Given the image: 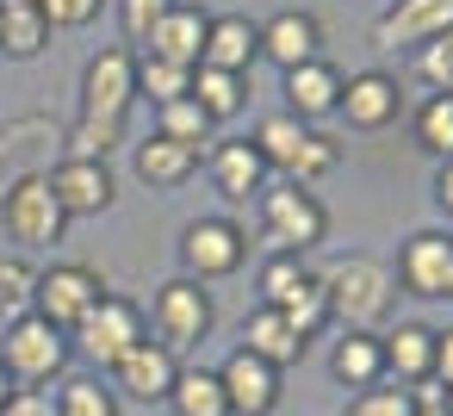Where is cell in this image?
Instances as JSON below:
<instances>
[{"mask_svg": "<svg viewBox=\"0 0 453 416\" xmlns=\"http://www.w3.org/2000/svg\"><path fill=\"white\" fill-rule=\"evenodd\" d=\"M317 286H323L329 323H342V329H379V323L391 317V292H397L391 267L372 261V255H342V261H329V267L317 273Z\"/></svg>", "mask_w": 453, "mask_h": 416, "instance_id": "1", "label": "cell"}, {"mask_svg": "<svg viewBox=\"0 0 453 416\" xmlns=\"http://www.w3.org/2000/svg\"><path fill=\"white\" fill-rule=\"evenodd\" d=\"M255 150L267 156V168H273L280 181H298V187H317L323 174L342 168V143L323 137L317 125H298L292 112L261 119V125H255Z\"/></svg>", "mask_w": 453, "mask_h": 416, "instance_id": "2", "label": "cell"}, {"mask_svg": "<svg viewBox=\"0 0 453 416\" xmlns=\"http://www.w3.org/2000/svg\"><path fill=\"white\" fill-rule=\"evenodd\" d=\"M255 218H261V236L273 255H311L323 236H329V212L311 187L298 181H267L255 193Z\"/></svg>", "mask_w": 453, "mask_h": 416, "instance_id": "3", "label": "cell"}, {"mask_svg": "<svg viewBox=\"0 0 453 416\" xmlns=\"http://www.w3.org/2000/svg\"><path fill=\"white\" fill-rule=\"evenodd\" d=\"M69 360H75V342L57 323H44L38 311H19V317H7V329H0V366H7L13 385L44 391L50 379L69 373Z\"/></svg>", "mask_w": 453, "mask_h": 416, "instance_id": "4", "label": "cell"}, {"mask_svg": "<svg viewBox=\"0 0 453 416\" xmlns=\"http://www.w3.org/2000/svg\"><path fill=\"white\" fill-rule=\"evenodd\" d=\"M143 323H150V342H162V348L187 354V348H199V342L211 335L218 311H211V292H205L199 280L174 273V280H162V286H156V298H150Z\"/></svg>", "mask_w": 453, "mask_h": 416, "instance_id": "5", "label": "cell"}, {"mask_svg": "<svg viewBox=\"0 0 453 416\" xmlns=\"http://www.w3.org/2000/svg\"><path fill=\"white\" fill-rule=\"evenodd\" d=\"M242 261H249V230H242L236 218L211 212V218H193V224L180 230V273H187V280L211 286V280H230Z\"/></svg>", "mask_w": 453, "mask_h": 416, "instance_id": "6", "label": "cell"}, {"mask_svg": "<svg viewBox=\"0 0 453 416\" xmlns=\"http://www.w3.org/2000/svg\"><path fill=\"white\" fill-rule=\"evenodd\" d=\"M100 298H106L100 267H88V261H50V267H38L32 311H38L44 323H57L63 335H75V323H81V317H88Z\"/></svg>", "mask_w": 453, "mask_h": 416, "instance_id": "7", "label": "cell"}, {"mask_svg": "<svg viewBox=\"0 0 453 416\" xmlns=\"http://www.w3.org/2000/svg\"><path fill=\"white\" fill-rule=\"evenodd\" d=\"M143 335H150L143 304H131V298L106 292V298H100V304H94V311L75 323V335H69V342H75V348H81V354H88L100 373H112V366H119V360H125V354H131Z\"/></svg>", "mask_w": 453, "mask_h": 416, "instance_id": "8", "label": "cell"}, {"mask_svg": "<svg viewBox=\"0 0 453 416\" xmlns=\"http://www.w3.org/2000/svg\"><path fill=\"white\" fill-rule=\"evenodd\" d=\"M0 224H7V236L19 249H50L69 230V212L57 205V193H50L44 174H19L7 193H0Z\"/></svg>", "mask_w": 453, "mask_h": 416, "instance_id": "9", "label": "cell"}, {"mask_svg": "<svg viewBox=\"0 0 453 416\" xmlns=\"http://www.w3.org/2000/svg\"><path fill=\"white\" fill-rule=\"evenodd\" d=\"M131 106H137V57L125 44L88 57V69H81V112L75 119H112V125H125Z\"/></svg>", "mask_w": 453, "mask_h": 416, "instance_id": "10", "label": "cell"}, {"mask_svg": "<svg viewBox=\"0 0 453 416\" xmlns=\"http://www.w3.org/2000/svg\"><path fill=\"white\" fill-rule=\"evenodd\" d=\"M174 379H180V354L162 348V342H150V335H143V342L106 373V385H112L119 404H168Z\"/></svg>", "mask_w": 453, "mask_h": 416, "instance_id": "11", "label": "cell"}, {"mask_svg": "<svg viewBox=\"0 0 453 416\" xmlns=\"http://www.w3.org/2000/svg\"><path fill=\"white\" fill-rule=\"evenodd\" d=\"M410 298H453V236L447 230H416L397 249V273H391Z\"/></svg>", "mask_w": 453, "mask_h": 416, "instance_id": "12", "label": "cell"}, {"mask_svg": "<svg viewBox=\"0 0 453 416\" xmlns=\"http://www.w3.org/2000/svg\"><path fill=\"white\" fill-rule=\"evenodd\" d=\"M44 181H50V193H57V205H63L69 218H100V212H112V199H119V181H112L106 162L63 156L57 168H44Z\"/></svg>", "mask_w": 453, "mask_h": 416, "instance_id": "13", "label": "cell"}, {"mask_svg": "<svg viewBox=\"0 0 453 416\" xmlns=\"http://www.w3.org/2000/svg\"><path fill=\"white\" fill-rule=\"evenodd\" d=\"M286 373L280 366H267V360H255L249 348H230V360L218 366V385H224V397H230V416H273L280 410V385Z\"/></svg>", "mask_w": 453, "mask_h": 416, "instance_id": "14", "label": "cell"}, {"mask_svg": "<svg viewBox=\"0 0 453 416\" xmlns=\"http://www.w3.org/2000/svg\"><path fill=\"white\" fill-rule=\"evenodd\" d=\"M354 131H385L403 119V88L397 75L385 69H360V75H342V106H335Z\"/></svg>", "mask_w": 453, "mask_h": 416, "instance_id": "15", "label": "cell"}, {"mask_svg": "<svg viewBox=\"0 0 453 416\" xmlns=\"http://www.w3.org/2000/svg\"><path fill=\"white\" fill-rule=\"evenodd\" d=\"M447 26H453V0H391L372 26V44L379 50H422Z\"/></svg>", "mask_w": 453, "mask_h": 416, "instance_id": "16", "label": "cell"}, {"mask_svg": "<svg viewBox=\"0 0 453 416\" xmlns=\"http://www.w3.org/2000/svg\"><path fill=\"white\" fill-rule=\"evenodd\" d=\"M205 168H211V187H218L230 205H249V199L273 181V168H267V156L255 150V137H224V143H211V150H205Z\"/></svg>", "mask_w": 453, "mask_h": 416, "instance_id": "17", "label": "cell"}, {"mask_svg": "<svg viewBox=\"0 0 453 416\" xmlns=\"http://www.w3.org/2000/svg\"><path fill=\"white\" fill-rule=\"evenodd\" d=\"M261 57L280 63V75L298 69V63H317L323 57V19L304 13V7H286L273 19H261Z\"/></svg>", "mask_w": 453, "mask_h": 416, "instance_id": "18", "label": "cell"}, {"mask_svg": "<svg viewBox=\"0 0 453 416\" xmlns=\"http://www.w3.org/2000/svg\"><path fill=\"white\" fill-rule=\"evenodd\" d=\"M286 112L298 119V125H323V119H335V106H342V69L335 63H298V69H286Z\"/></svg>", "mask_w": 453, "mask_h": 416, "instance_id": "19", "label": "cell"}, {"mask_svg": "<svg viewBox=\"0 0 453 416\" xmlns=\"http://www.w3.org/2000/svg\"><path fill=\"white\" fill-rule=\"evenodd\" d=\"M205 69H224V75H249L261 63V19L249 13H211V32H205Z\"/></svg>", "mask_w": 453, "mask_h": 416, "instance_id": "20", "label": "cell"}, {"mask_svg": "<svg viewBox=\"0 0 453 416\" xmlns=\"http://www.w3.org/2000/svg\"><path fill=\"white\" fill-rule=\"evenodd\" d=\"M199 162H205V150H187V143L156 137V131L131 150V174H137L150 193H174V187H187V181L199 174Z\"/></svg>", "mask_w": 453, "mask_h": 416, "instance_id": "21", "label": "cell"}, {"mask_svg": "<svg viewBox=\"0 0 453 416\" xmlns=\"http://www.w3.org/2000/svg\"><path fill=\"white\" fill-rule=\"evenodd\" d=\"M205 32H211V13H205V7H193V0H174V13L150 32L143 57H162V63L199 69V57H205Z\"/></svg>", "mask_w": 453, "mask_h": 416, "instance_id": "22", "label": "cell"}, {"mask_svg": "<svg viewBox=\"0 0 453 416\" xmlns=\"http://www.w3.org/2000/svg\"><path fill=\"white\" fill-rule=\"evenodd\" d=\"M379 348H385V379H391V385H422V379H434V329H428V323H397V329L379 335Z\"/></svg>", "mask_w": 453, "mask_h": 416, "instance_id": "23", "label": "cell"}, {"mask_svg": "<svg viewBox=\"0 0 453 416\" xmlns=\"http://www.w3.org/2000/svg\"><path fill=\"white\" fill-rule=\"evenodd\" d=\"M236 348H249L255 360H267V366H280V373H286V366H298V360H304V348H311V342H304L280 311H267V304H261V311H249V317H242V342H236Z\"/></svg>", "mask_w": 453, "mask_h": 416, "instance_id": "24", "label": "cell"}, {"mask_svg": "<svg viewBox=\"0 0 453 416\" xmlns=\"http://www.w3.org/2000/svg\"><path fill=\"white\" fill-rule=\"evenodd\" d=\"M329 379L348 385V391H366L385 379V348H379V329H342L335 348H329Z\"/></svg>", "mask_w": 453, "mask_h": 416, "instance_id": "25", "label": "cell"}, {"mask_svg": "<svg viewBox=\"0 0 453 416\" xmlns=\"http://www.w3.org/2000/svg\"><path fill=\"white\" fill-rule=\"evenodd\" d=\"M50 44V19L38 13V0H0V57L32 63Z\"/></svg>", "mask_w": 453, "mask_h": 416, "instance_id": "26", "label": "cell"}, {"mask_svg": "<svg viewBox=\"0 0 453 416\" xmlns=\"http://www.w3.org/2000/svg\"><path fill=\"white\" fill-rule=\"evenodd\" d=\"M211 125H224V119H236L242 106H249V75H224V69H193V94H187Z\"/></svg>", "mask_w": 453, "mask_h": 416, "instance_id": "27", "label": "cell"}, {"mask_svg": "<svg viewBox=\"0 0 453 416\" xmlns=\"http://www.w3.org/2000/svg\"><path fill=\"white\" fill-rule=\"evenodd\" d=\"M174 416H230V397L218 385V366H180L174 391H168Z\"/></svg>", "mask_w": 453, "mask_h": 416, "instance_id": "28", "label": "cell"}, {"mask_svg": "<svg viewBox=\"0 0 453 416\" xmlns=\"http://www.w3.org/2000/svg\"><path fill=\"white\" fill-rule=\"evenodd\" d=\"M50 397H57V416H119V397H112V385L100 373H75Z\"/></svg>", "mask_w": 453, "mask_h": 416, "instance_id": "29", "label": "cell"}, {"mask_svg": "<svg viewBox=\"0 0 453 416\" xmlns=\"http://www.w3.org/2000/svg\"><path fill=\"white\" fill-rule=\"evenodd\" d=\"M187 94H193V69L162 63V57H137V100L174 106V100H187Z\"/></svg>", "mask_w": 453, "mask_h": 416, "instance_id": "30", "label": "cell"}, {"mask_svg": "<svg viewBox=\"0 0 453 416\" xmlns=\"http://www.w3.org/2000/svg\"><path fill=\"white\" fill-rule=\"evenodd\" d=\"M311 280H317V273L304 267V255H267V261H261V304H267V311H286Z\"/></svg>", "mask_w": 453, "mask_h": 416, "instance_id": "31", "label": "cell"}, {"mask_svg": "<svg viewBox=\"0 0 453 416\" xmlns=\"http://www.w3.org/2000/svg\"><path fill=\"white\" fill-rule=\"evenodd\" d=\"M211 119L193 106V100H174V106H156V137H174L187 150H211Z\"/></svg>", "mask_w": 453, "mask_h": 416, "instance_id": "32", "label": "cell"}, {"mask_svg": "<svg viewBox=\"0 0 453 416\" xmlns=\"http://www.w3.org/2000/svg\"><path fill=\"white\" fill-rule=\"evenodd\" d=\"M416 143L428 150V156H453V94H428L422 106H416Z\"/></svg>", "mask_w": 453, "mask_h": 416, "instance_id": "33", "label": "cell"}, {"mask_svg": "<svg viewBox=\"0 0 453 416\" xmlns=\"http://www.w3.org/2000/svg\"><path fill=\"white\" fill-rule=\"evenodd\" d=\"M63 143H69V156H81V162H106V156L125 143V125H112V119H75Z\"/></svg>", "mask_w": 453, "mask_h": 416, "instance_id": "34", "label": "cell"}, {"mask_svg": "<svg viewBox=\"0 0 453 416\" xmlns=\"http://www.w3.org/2000/svg\"><path fill=\"white\" fill-rule=\"evenodd\" d=\"M348 416H416V397H410V385H391V379H379V385L354 391Z\"/></svg>", "mask_w": 453, "mask_h": 416, "instance_id": "35", "label": "cell"}, {"mask_svg": "<svg viewBox=\"0 0 453 416\" xmlns=\"http://www.w3.org/2000/svg\"><path fill=\"white\" fill-rule=\"evenodd\" d=\"M32 286H38V267L32 261H19V255L0 261V311H7V317L32 311Z\"/></svg>", "mask_w": 453, "mask_h": 416, "instance_id": "36", "label": "cell"}, {"mask_svg": "<svg viewBox=\"0 0 453 416\" xmlns=\"http://www.w3.org/2000/svg\"><path fill=\"white\" fill-rule=\"evenodd\" d=\"M410 57H416V75H422L434 94H447V88H453V26H447L441 38H428L422 50H410Z\"/></svg>", "mask_w": 453, "mask_h": 416, "instance_id": "37", "label": "cell"}, {"mask_svg": "<svg viewBox=\"0 0 453 416\" xmlns=\"http://www.w3.org/2000/svg\"><path fill=\"white\" fill-rule=\"evenodd\" d=\"M280 317H286V323H292V329H298L304 342H317V335L329 329V304H323V286L311 280V286H304V292H298V298H292V304H286Z\"/></svg>", "mask_w": 453, "mask_h": 416, "instance_id": "38", "label": "cell"}, {"mask_svg": "<svg viewBox=\"0 0 453 416\" xmlns=\"http://www.w3.org/2000/svg\"><path fill=\"white\" fill-rule=\"evenodd\" d=\"M174 13V0H119V26L131 44H150V32Z\"/></svg>", "mask_w": 453, "mask_h": 416, "instance_id": "39", "label": "cell"}, {"mask_svg": "<svg viewBox=\"0 0 453 416\" xmlns=\"http://www.w3.org/2000/svg\"><path fill=\"white\" fill-rule=\"evenodd\" d=\"M100 7L106 0H38V13L50 19V32H81V26L100 19Z\"/></svg>", "mask_w": 453, "mask_h": 416, "instance_id": "40", "label": "cell"}, {"mask_svg": "<svg viewBox=\"0 0 453 416\" xmlns=\"http://www.w3.org/2000/svg\"><path fill=\"white\" fill-rule=\"evenodd\" d=\"M0 416H57V397L38 391V385H19L7 404H0Z\"/></svg>", "mask_w": 453, "mask_h": 416, "instance_id": "41", "label": "cell"}, {"mask_svg": "<svg viewBox=\"0 0 453 416\" xmlns=\"http://www.w3.org/2000/svg\"><path fill=\"white\" fill-rule=\"evenodd\" d=\"M434 385H453V329H434Z\"/></svg>", "mask_w": 453, "mask_h": 416, "instance_id": "42", "label": "cell"}, {"mask_svg": "<svg viewBox=\"0 0 453 416\" xmlns=\"http://www.w3.org/2000/svg\"><path fill=\"white\" fill-rule=\"evenodd\" d=\"M434 212H441V218L453 224V156H447V162L434 168Z\"/></svg>", "mask_w": 453, "mask_h": 416, "instance_id": "43", "label": "cell"}, {"mask_svg": "<svg viewBox=\"0 0 453 416\" xmlns=\"http://www.w3.org/2000/svg\"><path fill=\"white\" fill-rule=\"evenodd\" d=\"M13 391H19V385H13V379H7V366H0V404H7V397H13Z\"/></svg>", "mask_w": 453, "mask_h": 416, "instance_id": "44", "label": "cell"}, {"mask_svg": "<svg viewBox=\"0 0 453 416\" xmlns=\"http://www.w3.org/2000/svg\"><path fill=\"white\" fill-rule=\"evenodd\" d=\"M441 404H447V416H453V385H447V391H441Z\"/></svg>", "mask_w": 453, "mask_h": 416, "instance_id": "45", "label": "cell"}, {"mask_svg": "<svg viewBox=\"0 0 453 416\" xmlns=\"http://www.w3.org/2000/svg\"><path fill=\"white\" fill-rule=\"evenodd\" d=\"M447 94H453V88H447Z\"/></svg>", "mask_w": 453, "mask_h": 416, "instance_id": "46", "label": "cell"}]
</instances>
